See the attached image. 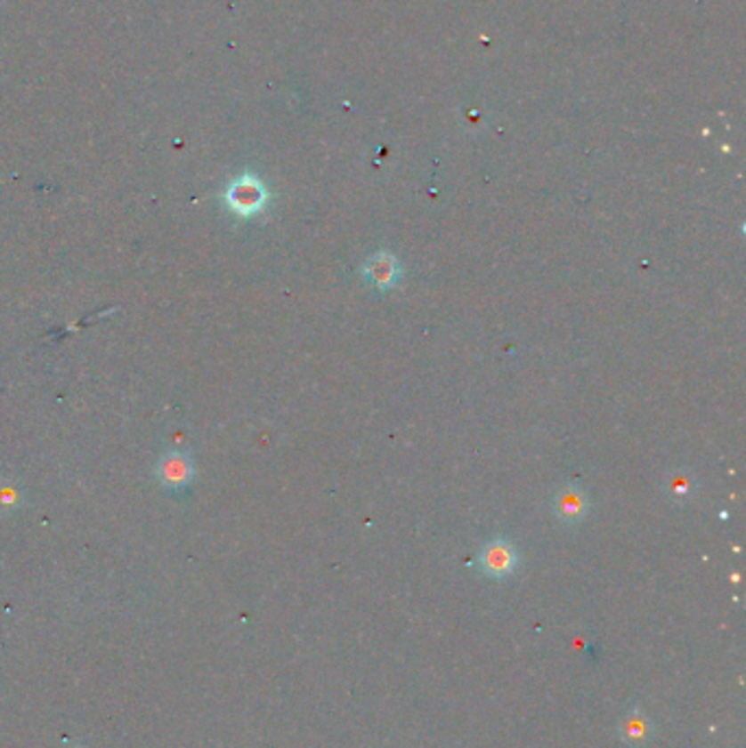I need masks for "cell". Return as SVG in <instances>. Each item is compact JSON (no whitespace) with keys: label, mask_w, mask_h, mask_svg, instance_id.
Listing matches in <instances>:
<instances>
[{"label":"cell","mask_w":746,"mask_h":748,"mask_svg":"<svg viewBox=\"0 0 746 748\" xmlns=\"http://www.w3.org/2000/svg\"><path fill=\"white\" fill-rule=\"evenodd\" d=\"M361 271L368 278V283H372L379 289H394L396 285H399L401 276H403L401 263L390 252H377V254H372L370 259L363 263Z\"/></svg>","instance_id":"cell-4"},{"label":"cell","mask_w":746,"mask_h":748,"mask_svg":"<svg viewBox=\"0 0 746 748\" xmlns=\"http://www.w3.org/2000/svg\"><path fill=\"white\" fill-rule=\"evenodd\" d=\"M477 565H480L482 574H486L489 578L504 580L513 575L519 567V554H516L513 543L506 541V538H495V541L486 543Z\"/></svg>","instance_id":"cell-2"},{"label":"cell","mask_w":746,"mask_h":748,"mask_svg":"<svg viewBox=\"0 0 746 748\" xmlns=\"http://www.w3.org/2000/svg\"><path fill=\"white\" fill-rule=\"evenodd\" d=\"M620 737L628 748H645L653 737V722L639 707L628 709L620 720Z\"/></svg>","instance_id":"cell-5"},{"label":"cell","mask_w":746,"mask_h":748,"mask_svg":"<svg viewBox=\"0 0 746 748\" xmlns=\"http://www.w3.org/2000/svg\"><path fill=\"white\" fill-rule=\"evenodd\" d=\"M226 204L231 213L237 217H255L265 208L267 204V190L261 184V180L252 178V175H243V178L234 180L226 193Z\"/></svg>","instance_id":"cell-1"},{"label":"cell","mask_w":746,"mask_h":748,"mask_svg":"<svg viewBox=\"0 0 746 748\" xmlns=\"http://www.w3.org/2000/svg\"><path fill=\"white\" fill-rule=\"evenodd\" d=\"M18 495L13 493L12 488H3V493H0V503H3V506H9V503H16L18 502Z\"/></svg>","instance_id":"cell-8"},{"label":"cell","mask_w":746,"mask_h":748,"mask_svg":"<svg viewBox=\"0 0 746 748\" xmlns=\"http://www.w3.org/2000/svg\"><path fill=\"white\" fill-rule=\"evenodd\" d=\"M552 510L556 514L558 521L567 523V526H576V523L585 521L587 514L591 510L589 495L580 488L578 484H567L565 488L558 490L554 495Z\"/></svg>","instance_id":"cell-3"},{"label":"cell","mask_w":746,"mask_h":748,"mask_svg":"<svg viewBox=\"0 0 746 748\" xmlns=\"http://www.w3.org/2000/svg\"><path fill=\"white\" fill-rule=\"evenodd\" d=\"M698 481L690 471H672L663 481V490H666L668 499L674 503L690 502L696 495Z\"/></svg>","instance_id":"cell-7"},{"label":"cell","mask_w":746,"mask_h":748,"mask_svg":"<svg viewBox=\"0 0 746 748\" xmlns=\"http://www.w3.org/2000/svg\"><path fill=\"white\" fill-rule=\"evenodd\" d=\"M158 478L169 488H182V486L191 484V479H193V462L182 451H174V454L165 455L160 460Z\"/></svg>","instance_id":"cell-6"},{"label":"cell","mask_w":746,"mask_h":748,"mask_svg":"<svg viewBox=\"0 0 746 748\" xmlns=\"http://www.w3.org/2000/svg\"><path fill=\"white\" fill-rule=\"evenodd\" d=\"M73 748H79V746H73Z\"/></svg>","instance_id":"cell-9"}]
</instances>
